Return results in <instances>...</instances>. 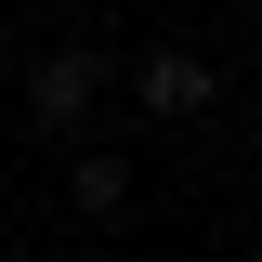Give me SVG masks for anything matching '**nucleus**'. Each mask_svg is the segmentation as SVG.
Returning <instances> with one entry per match:
<instances>
[{
	"label": "nucleus",
	"instance_id": "2",
	"mask_svg": "<svg viewBox=\"0 0 262 262\" xmlns=\"http://www.w3.org/2000/svg\"><path fill=\"white\" fill-rule=\"evenodd\" d=\"M27 105H39V131H79V118H92V53H53Z\"/></svg>",
	"mask_w": 262,
	"mask_h": 262
},
{
	"label": "nucleus",
	"instance_id": "3",
	"mask_svg": "<svg viewBox=\"0 0 262 262\" xmlns=\"http://www.w3.org/2000/svg\"><path fill=\"white\" fill-rule=\"evenodd\" d=\"M79 210H131V170L118 158H79Z\"/></svg>",
	"mask_w": 262,
	"mask_h": 262
},
{
	"label": "nucleus",
	"instance_id": "1",
	"mask_svg": "<svg viewBox=\"0 0 262 262\" xmlns=\"http://www.w3.org/2000/svg\"><path fill=\"white\" fill-rule=\"evenodd\" d=\"M131 92L158 105V118H196V105H210V66H196V53H144V66H131Z\"/></svg>",
	"mask_w": 262,
	"mask_h": 262
}]
</instances>
